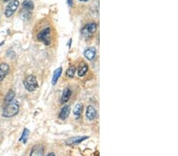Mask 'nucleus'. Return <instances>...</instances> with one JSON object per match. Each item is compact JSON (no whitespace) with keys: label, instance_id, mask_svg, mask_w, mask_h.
I'll use <instances>...</instances> for the list:
<instances>
[{"label":"nucleus","instance_id":"6e6552de","mask_svg":"<svg viewBox=\"0 0 178 156\" xmlns=\"http://www.w3.org/2000/svg\"><path fill=\"white\" fill-rule=\"evenodd\" d=\"M84 56L88 60H93L96 56V50H95L94 47H89V48L86 49L84 52Z\"/></svg>","mask_w":178,"mask_h":156},{"label":"nucleus","instance_id":"f8f14e48","mask_svg":"<svg viewBox=\"0 0 178 156\" xmlns=\"http://www.w3.org/2000/svg\"><path fill=\"white\" fill-rule=\"evenodd\" d=\"M71 95V89H68V88L65 89L64 90H63V94H62L60 102H61L62 104L66 103V102L70 99Z\"/></svg>","mask_w":178,"mask_h":156},{"label":"nucleus","instance_id":"dca6fc26","mask_svg":"<svg viewBox=\"0 0 178 156\" xmlns=\"http://www.w3.org/2000/svg\"><path fill=\"white\" fill-rule=\"evenodd\" d=\"M82 111V105L80 103H78L77 105L75 106V109H74V114H75V116L77 117V118H80Z\"/></svg>","mask_w":178,"mask_h":156},{"label":"nucleus","instance_id":"4468645a","mask_svg":"<svg viewBox=\"0 0 178 156\" xmlns=\"http://www.w3.org/2000/svg\"><path fill=\"white\" fill-rule=\"evenodd\" d=\"M62 73H63V68L59 67L58 69H56V71L54 72V74H53L52 80V84L53 85H55L57 83L58 80H59V76H61Z\"/></svg>","mask_w":178,"mask_h":156},{"label":"nucleus","instance_id":"9d476101","mask_svg":"<svg viewBox=\"0 0 178 156\" xmlns=\"http://www.w3.org/2000/svg\"><path fill=\"white\" fill-rule=\"evenodd\" d=\"M70 111H71L70 106L66 105V106H63V107L62 108L60 113H59V118H60L61 120L66 119V118H68L69 115H70Z\"/></svg>","mask_w":178,"mask_h":156},{"label":"nucleus","instance_id":"f257e3e1","mask_svg":"<svg viewBox=\"0 0 178 156\" xmlns=\"http://www.w3.org/2000/svg\"><path fill=\"white\" fill-rule=\"evenodd\" d=\"M19 111V103L17 100H13L7 102L2 112V116L5 118H12L15 116Z\"/></svg>","mask_w":178,"mask_h":156},{"label":"nucleus","instance_id":"39448f33","mask_svg":"<svg viewBox=\"0 0 178 156\" xmlns=\"http://www.w3.org/2000/svg\"><path fill=\"white\" fill-rule=\"evenodd\" d=\"M50 35H51V28H44V30H42L41 32L38 33L37 35V39L40 40V42L44 43L46 45H49L50 44Z\"/></svg>","mask_w":178,"mask_h":156},{"label":"nucleus","instance_id":"412c9836","mask_svg":"<svg viewBox=\"0 0 178 156\" xmlns=\"http://www.w3.org/2000/svg\"><path fill=\"white\" fill-rule=\"evenodd\" d=\"M48 155L50 156V155H55V153H49V154H48Z\"/></svg>","mask_w":178,"mask_h":156},{"label":"nucleus","instance_id":"f03ea898","mask_svg":"<svg viewBox=\"0 0 178 156\" xmlns=\"http://www.w3.org/2000/svg\"><path fill=\"white\" fill-rule=\"evenodd\" d=\"M23 84L29 92H33L38 88L37 78L33 75H30V76H27L23 81Z\"/></svg>","mask_w":178,"mask_h":156},{"label":"nucleus","instance_id":"4be33fe9","mask_svg":"<svg viewBox=\"0 0 178 156\" xmlns=\"http://www.w3.org/2000/svg\"><path fill=\"white\" fill-rule=\"evenodd\" d=\"M79 1H81V2H87L89 0H79Z\"/></svg>","mask_w":178,"mask_h":156},{"label":"nucleus","instance_id":"a211bd4d","mask_svg":"<svg viewBox=\"0 0 178 156\" xmlns=\"http://www.w3.org/2000/svg\"><path fill=\"white\" fill-rule=\"evenodd\" d=\"M29 135H30V130L28 128H25L24 131H23V133L21 135V137L20 138V141H23V144H25L27 141V139H28Z\"/></svg>","mask_w":178,"mask_h":156},{"label":"nucleus","instance_id":"aec40b11","mask_svg":"<svg viewBox=\"0 0 178 156\" xmlns=\"http://www.w3.org/2000/svg\"><path fill=\"white\" fill-rule=\"evenodd\" d=\"M67 2H68V5L70 6H72V5H73V0H67Z\"/></svg>","mask_w":178,"mask_h":156},{"label":"nucleus","instance_id":"423d86ee","mask_svg":"<svg viewBox=\"0 0 178 156\" xmlns=\"http://www.w3.org/2000/svg\"><path fill=\"white\" fill-rule=\"evenodd\" d=\"M10 70L9 65L7 63H2L0 64V81H2L4 78L6 77Z\"/></svg>","mask_w":178,"mask_h":156},{"label":"nucleus","instance_id":"0eeeda50","mask_svg":"<svg viewBox=\"0 0 178 156\" xmlns=\"http://www.w3.org/2000/svg\"><path fill=\"white\" fill-rule=\"evenodd\" d=\"M44 148L40 144H37L33 147L30 155H44Z\"/></svg>","mask_w":178,"mask_h":156},{"label":"nucleus","instance_id":"1a4fd4ad","mask_svg":"<svg viewBox=\"0 0 178 156\" xmlns=\"http://www.w3.org/2000/svg\"><path fill=\"white\" fill-rule=\"evenodd\" d=\"M88 139V136H76V137H72V138L69 139L68 141H66V144L69 145H72V144H79L84 141L85 140Z\"/></svg>","mask_w":178,"mask_h":156},{"label":"nucleus","instance_id":"7ed1b4c3","mask_svg":"<svg viewBox=\"0 0 178 156\" xmlns=\"http://www.w3.org/2000/svg\"><path fill=\"white\" fill-rule=\"evenodd\" d=\"M97 28H98V26H97L96 23L94 22L89 23V24H86L82 29V32H81L82 37H86V38L91 37V36L97 31Z\"/></svg>","mask_w":178,"mask_h":156},{"label":"nucleus","instance_id":"9b49d317","mask_svg":"<svg viewBox=\"0 0 178 156\" xmlns=\"http://www.w3.org/2000/svg\"><path fill=\"white\" fill-rule=\"evenodd\" d=\"M86 118L89 120H94L97 117V110L94 106H89L86 110Z\"/></svg>","mask_w":178,"mask_h":156},{"label":"nucleus","instance_id":"f3484780","mask_svg":"<svg viewBox=\"0 0 178 156\" xmlns=\"http://www.w3.org/2000/svg\"><path fill=\"white\" fill-rule=\"evenodd\" d=\"M75 72H76V68H75V66H71V67H69V69L66 70V76L69 78L74 77V76H75Z\"/></svg>","mask_w":178,"mask_h":156},{"label":"nucleus","instance_id":"ddd939ff","mask_svg":"<svg viewBox=\"0 0 178 156\" xmlns=\"http://www.w3.org/2000/svg\"><path fill=\"white\" fill-rule=\"evenodd\" d=\"M88 71V66L85 63H82L78 68V75L79 76H83L86 74Z\"/></svg>","mask_w":178,"mask_h":156},{"label":"nucleus","instance_id":"6ab92c4d","mask_svg":"<svg viewBox=\"0 0 178 156\" xmlns=\"http://www.w3.org/2000/svg\"><path fill=\"white\" fill-rule=\"evenodd\" d=\"M14 96H15V92L13 90H10L9 92L7 93V95H6L5 100L6 102H10V101L13 100L14 99Z\"/></svg>","mask_w":178,"mask_h":156},{"label":"nucleus","instance_id":"20e7f679","mask_svg":"<svg viewBox=\"0 0 178 156\" xmlns=\"http://www.w3.org/2000/svg\"><path fill=\"white\" fill-rule=\"evenodd\" d=\"M19 1L18 0H13L12 2H10L8 5L6 7V11L4 12V14L7 17H11L13 14L15 13V11H17L18 7L19 6Z\"/></svg>","mask_w":178,"mask_h":156},{"label":"nucleus","instance_id":"5701e85b","mask_svg":"<svg viewBox=\"0 0 178 156\" xmlns=\"http://www.w3.org/2000/svg\"><path fill=\"white\" fill-rule=\"evenodd\" d=\"M10 0H3V2H9Z\"/></svg>","mask_w":178,"mask_h":156},{"label":"nucleus","instance_id":"2eb2a0df","mask_svg":"<svg viewBox=\"0 0 178 156\" xmlns=\"http://www.w3.org/2000/svg\"><path fill=\"white\" fill-rule=\"evenodd\" d=\"M22 6L25 10L27 11H32L34 7L33 2H32L31 0H25L24 2H22Z\"/></svg>","mask_w":178,"mask_h":156}]
</instances>
